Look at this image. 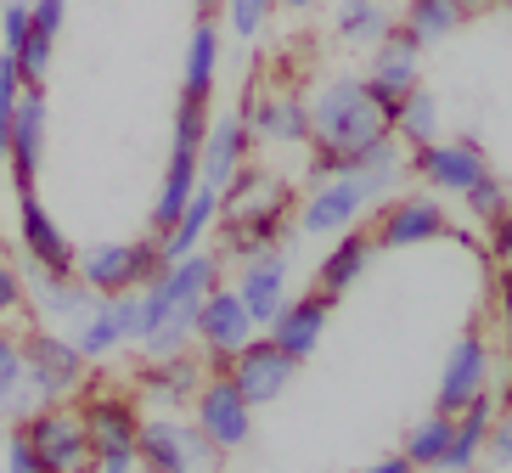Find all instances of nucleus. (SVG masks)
Masks as SVG:
<instances>
[{"mask_svg": "<svg viewBox=\"0 0 512 473\" xmlns=\"http://www.w3.org/2000/svg\"><path fill=\"white\" fill-rule=\"evenodd\" d=\"M383 136H394V119L372 96L366 74H338L310 96V164H316V175H338L349 153H361Z\"/></svg>", "mask_w": 512, "mask_h": 473, "instance_id": "nucleus-1", "label": "nucleus"}, {"mask_svg": "<svg viewBox=\"0 0 512 473\" xmlns=\"http://www.w3.org/2000/svg\"><path fill=\"white\" fill-rule=\"evenodd\" d=\"M85 372L91 361L79 355V344L68 333H51V327H29L23 333V383L40 406H57V400H74L85 389Z\"/></svg>", "mask_w": 512, "mask_h": 473, "instance_id": "nucleus-2", "label": "nucleus"}, {"mask_svg": "<svg viewBox=\"0 0 512 473\" xmlns=\"http://www.w3.org/2000/svg\"><path fill=\"white\" fill-rule=\"evenodd\" d=\"M96 293H124V288H147L152 276L164 271V254H158V231L147 237H107V243L79 248L74 265Z\"/></svg>", "mask_w": 512, "mask_h": 473, "instance_id": "nucleus-3", "label": "nucleus"}, {"mask_svg": "<svg viewBox=\"0 0 512 473\" xmlns=\"http://www.w3.org/2000/svg\"><path fill=\"white\" fill-rule=\"evenodd\" d=\"M192 423L209 434V445L220 457H237L254 445V406L242 400V389L231 383L226 367H209L203 389L192 395Z\"/></svg>", "mask_w": 512, "mask_h": 473, "instance_id": "nucleus-4", "label": "nucleus"}, {"mask_svg": "<svg viewBox=\"0 0 512 473\" xmlns=\"http://www.w3.org/2000/svg\"><path fill=\"white\" fill-rule=\"evenodd\" d=\"M141 468L197 473V468H220V451L209 445V434H203L192 417L152 412V417H141Z\"/></svg>", "mask_w": 512, "mask_h": 473, "instance_id": "nucleus-5", "label": "nucleus"}, {"mask_svg": "<svg viewBox=\"0 0 512 473\" xmlns=\"http://www.w3.org/2000/svg\"><path fill=\"white\" fill-rule=\"evenodd\" d=\"M287 209H293V192L276 181L271 169H237L231 186L220 192V226H254V231H271L282 237L287 231Z\"/></svg>", "mask_w": 512, "mask_h": 473, "instance_id": "nucleus-6", "label": "nucleus"}, {"mask_svg": "<svg viewBox=\"0 0 512 473\" xmlns=\"http://www.w3.org/2000/svg\"><path fill=\"white\" fill-rule=\"evenodd\" d=\"M366 203L377 198L366 192L361 175H316L299 203V237H338V231L361 226Z\"/></svg>", "mask_w": 512, "mask_h": 473, "instance_id": "nucleus-7", "label": "nucleus"}, {"mask_svg": "<svg viewBox=\"0 0 512 473\" xmlns=\"http://www.w3.org/2000/svg\"><path fill=\"white\" fill-rule=\"evenodd\" d=\"M226 372H231V383L242 389V400L248 406H276V400L293 389V378H299V361L276 344V338H265V333H254L248 344H242L237 355L226 361Z\"/></svg>", "mask_w": 512, "mask_h": 473, "instance_id": "nucleus-8", "label": "nucleus"}, {"mask_svg": "<svg viewBox=\"0 0 512 473\" xmlns=\"http://www.w3.org/2000/svg\"><path fill=\"white\" fill-rule=\"evenodd\" d=\"M366 85H372V96L389 107V119H394L400 102L422 85V40L417 34H406L394 23L377 46H366Z\"/></svg>", "mask_w": 512, "mask_h": 473, "instance_id": "nucleus-9", "label": "nucleus"}, {"mask_svg": "<svg viewBox=\"0 0 512 473\" xmlns=\"http://www.w3.org/2000/svg\"><path fill=\"white\" fill-rule=\"evenodd\" d=\"M254 147H310V102L293 85H259L242 102Z\"/></svg>", "mask_w": 512, "mask_h": 473, "instance_id": "nucleus-10", "label": "nucleus"}, {"mask_svg": "<svg viewBox=\"0 0 512 473\" xmlns=\"http://www.w3.org/2000/svg\"><path fill=\"white\" fill-rule=\"evenodd\" d=\"M411 175L428 192H456L462 198L479 175H490V158H484V147L473 136H434L422 147H411Z\"/></svg>", "mask_w": 512, "mask_h": 473, "instance_id": "nucleus-11", "label": "nucleus"}, {"mask_svg": "<svg viewBox=\"0 0 512 473\" xmlns=\"http://www.w3.org/2000/svg\"><path fill=\"white\" fill-rule=\"evenodd\" d=\"M254 333H259V321L248 316L242 293L226 288V282H214V288L203 293V305H197V350H203V361H209V367H226Z\"/></svg>", "mask_w": 512, "mask_h": 473, "instance_id": "nucleus-12", "label": "nucleus"}, {"mask_svg": "<svg viewBox=\"0 0 512 473\" xmlns=\"http://www.w3.org/2000/svg\"><path fill=\"white\" fill-rule=\"evenodd\" d=\"M451 231V214H445V203L434 198V192H400V198L383 203V214H377V254L383 248H422V243H439Z\"/></svg>", "mask_w": 512, "mask_h": 473, "instance_id": "nucleus-13", "label": "nucleus"}, {"mask_svg": "<svg viewBox=\"0 0 512 473\" xmlns=\"http://www.w3.org/2000/svg\"><path fill=\"white\" fill-rule=\"evenodd\" d=\"M490 378H496V350H490V338H484L479 327H467L451 350H445L434 406H439V412H462L473 395H484V389H490Z\"/></svg>", "mask_w": 512, "mask_h": 473, "instance_id": "nucleus-14", "label": "nucleus"}, {"mask_svg": "<svg viewBox=\"0 0 512 473\" xmlns=\"http://www.w3.org/2000/svg\"><path fill=\"white\" fill-rule=\"evenodd\" d=\"M23 434L46 451L51 473L91 468V434H85V417H79L68 400H57V406H34V412L23 417Z\"/></svg>", "mask_w": 512, "mask_h": 473, "instance_id": "nucleus-15", "label": "nucleus"}, {"mask_svg": "<svg viewBox=\"0 0 512 473\" xmlns=\"http://www.w3.org/2000/svg\"><path fill=\"white\" fill-rule=\"evenodd\" d=\"M203 378H209V361H197L192 350L147 355L141 372H136V395H141V406H152V412H186L192 395L203 389Z\"/></svg>", "mask_w": 512, "mask_h": 473, "instance_id": "nucleus-16", "label": "nucleus"}, {"mask_svg": "<svg viewBox=\"0 0 512 473\" xmlns=\"http://www.w3.org/2000/svg\"><path fill=\"white\" fill-rule=\"evenodd\" d=\"M254 136H248V119H242V107L237 113H209V130H203V153H197V181L214 186V192H226L231 175L237 169L254 164Z\"/></svg>", "mask_w": 512, "mask_h": 473, "instance_id": "nucleus-17", "label": "nucleus"}, {"mask_svg": "<svg viewBox=\"0 0 512 473\" xmlns=\"http://www.w3.org/2000/svg\"><path fill=\"white\" fill-rule=\"evenodd\" d=\"M17 243H23V260L40 265V271H74L79 265L74 237H68L62 220L40 203V192H23V198H17Z\"/></svg>", "mask_w": 512, "mask_h": 473, "instance_id": "nucleus-18", "label": "nucleus"}, {"mask_svg": "<svg viewBox=\"0 0 512 473\" xmlns=\"http://www.w3.org/2000/svg\"><path fill=\"white\" fill-rule=\"evenodd\" d=\"M46 85H29L23 102H17L12 119V153H6V169H12L17 198L23 192H40V169H46Z\"/></svg>", "mask_w": 512, "mask_h": 473, "instance_id": "nucleus-19", "label": "nucleus"}, {"mask_svg": "<svg viewBox=\"0 0 512 473\" xmlns=\"http://www.w3.org/2000/svg\"><path fill=\"white\" fill-rule=\"evenodd\" d=\"M327 321H332V299L310 288V293H293V299L276 310V321L265 327V338H276V344H282V350L304 367V361L321 350V333H327Z\"/></svg>", "mask_w": 512, "mask_h": 473, "instance_id": "nucleus-20", "label": "nucleus"}, {"mask_svg": "<svg viewBox=\"0 0 512 473\" xmlns=\"http://www.w3.org/2000/svg\"><path fill=\"white\" fill-rule=\"evenodd\" d=\"M79 417H85V434H91V457H102V451H141V406L130 395L102 389V395H91L79 406Z\"/></svg>", "mask_w": 512, "mask_h": 473, "instance_id": "nucleus-21", "label": "nucleus"}, {"mask_svg": "<svg viewBox=\"0 0 512 473\" xmlns=\"http://www.w3.org/2000/svg\"><path fill=\"white\" fill-rule=\"evenodd\" d=\"M231 288L242 293L248 316H254V321H259V333H265V327L276 321V310L293 299V293H287V248L276 243V248H265L259 260L237 265V282H231Z\"/></svg>", "mask_w": 512, "mask_h": 473, "instance_id": "nucleus-22", "label": "nucleus"}, {"mask_svg": "<svg viewBox=\"0 0 512 473\" xmlns=\"http://www.w3.org/2000/svg\"><path fill=\"white\" fill-rule=\"evenodd\" d=\"M372 260H377V237L372 231H338V243L321 254V265H316V293H327V299H344L355 282H366V271H372Z\"/></svg>", "mask_w": 512, "mask_h": 473, "instance_id": "nucleus-23", "label": "nucleus"}, {"mask_svg": "<svg viewBox=\"0 0 512 473\" xmlns=\"http://www.w3.org/2000/svg\"><path fill=\"white\" fill-rule=\"evenodd\" d=\"M29 288H34V310L51 327H74L96 305V288L79 271H40V265H29Z\"/></svg>", "mask_w": 512, "mask_h": 473, "instance_id": "nucleus-24", "label": "nucleus"}, {"mask_svg": "<svg viewBox=\"0 0 512 473\" xmlns=\"http://www.w3.org/2000/svg\"><path fill=\"white\" fill-rule=\"evenodd\" d=\"M220 51H226L220 17H197V23H192V34H186L181 96H192V102H209V96H214V85H220Z\"/></svg>", "mask_w": 512, "mask_h": 473, "instance_id": "nucleus-25", "label": "nucleus"}, {"mask_svg": "<svg viewBox=\"0 0 512 473\" xmlns=\"http://www.w3.org/2000/svg\"><path fill=\"white\" fill-rule=\"evenodd\" d=\"M496 406H501V400L490 395V389L467 400L462 412H456L451 445H445V462H439V468H451V473L479 468V462H484V445H490V423H496Z\"/></svg>", "mask_w": 512, "mask_h": 473, "instance_id": "nucleus-26", "label": "nucleus"}, {"mask_svg": "<svg viewBox=\"0 0 512 473\" xmlns=\"http://www.w3.org/2000/svg\"><path fill=\"white\" fill-rule=\"evenodd\" d=\"M214 226H220V192L197 181V192L186 198L181 220L158 231V254H164V265H169V260H186L192 248H203V237H209Z\"/></svg>", "mask_w": 512, "mask_h": 473, "instance_id": "nucleus-27", "label": "nucleus"}, {"mask_svg": "<svg viewBox=\"0 0 512 473\" xmlns=\"http://www.w3.org/2000/svg\"><path fill=\"white\" fill-rule=\"evenodd\" d=\"M332 29H338L344 46H377V40L394 29V12L383 6V0H338Z\"/></svg>", "mask_w": 512, "mask_h": 473, "instance_id": "nucleus-28", "label": "nucleus"}, {"mask_svg": "<svg viewBox=\"0 0 512 473\" xmlns=\"http://www.w3.org/2000/svg\"><path fill=\"white\" fill-rule=\"evenodd\" d=\"M68 338L79 344V355H85V361H107V355L124 350V333H119V321H113V310H107L102 293H96V305L74 321V333H68Z\"/></svg>", "mask_w": 512, "mask_h": 473, "instance_id": "nucleus-29", "label": "nucleus"}, {"mask_svg": "<svg viewBox=\"0 0 512 473\" xmlns=\"http://www.w3.org/2000/svg\"><path fill=\"white\" fill-rule=\"evenodd\" d=\"M451 428H456V412H439V406L422 423H411L406 445H400L411 457V468H439L445 462V445H451Z\"/></svg>", "mask_w": 512, "mask_h": 473, "instance_id": "nucleus-30", "label": "nucleus"}, {"mask_svg": "<svg viewBox=\"0 0 512 473\" xmlns=\"http://www.w3.org/2000/svg\"><path fill=\"white\" fill-rule=\"evenodd\" d=\"M394 23H400L406 34H417L422 46H439V40H445V34L462 23V12H456L451 0H406Z\"/></svg>", "mask_w": 512, "mask_h": 473, "instance_id": "nucleus-31", "label": "nucleus"}, {"mask_svg": "<svg viewBox=\"0 0 512 473\" xmlns=\"http://www.w3.org/2000/svg\"><path fill=\"white\" fill-rule=\"evenodd\" d=\"M394 136H400V147H422V141H434L439 136V96L417 85V91L400 102V113H394Z\"/></svg>", "mask_w": 512, "mask_h": 473, "instance_id": "nucleus-32", "label": "nucleus"}, {"mask_svg": "<svg viewBox=\"0 0 512 473\" xmlns=\"http://www.w3.org/2000/svg\"><path fill=\"white\" fill-rule=\"evenodd\" d=\"M276 0H220V17H226L231 40H259V34L276 23Z\"/></svg>", "mask_w": 512, "mask_h": 473, "instance_id": "nucleus-33", "label": "nucleus"}, {"mask_svg": "<svg viewBox=\"0 0 512 473\" xmlns=\"http://www.w3.org/2000/svg\"><path fill=\"white\" fill-rule=\"evenodd\" d=\"M462 203H467V214L479 220V226H490L501 209H512V198H507V186H501V175L490 169V175H479V181L462 192Z\"/></svg>", "mask_w": 512, "mask_h": 473, "instance_id": "nucleus-34", "label": "nucleus"}, {"mask_svg": "<svg viewBox=\"0 0 512 473\" xmlns=\"http://www.w3.org/2000/svg\"><path fill=\"white\" fill-rule=\"evenodd\" d=\"M51 51H57V34H46V29H29V40L17 46V68H23L29 85H46L51 79Z\"/></svg>", "mask_w": 512, "mask_h": 473, "instance_id": "nucleus-35", "label": "nucleus"}, {"mask_svg": "<svg viewBox=\"0 0 512 473\" xmlns=\"http://www.w3.org/2000/svg\"><path fill=\"white\" fill-rule=\"evenodd\" d=\"M0 457H6V473H51L46 468V451H40L23 428H12V434H6V451H0Z\"/></svg>", "mask_w": 512, "mask_h": 473, "instance_id": "nucleus-36", "label": "nucleus"}, {"mask_svg": "<svg viewBox=\"0 0 512 473\" xmlns=\"http://www.w3.org/2000/svg\"><path fill=\"white\" fill-rule=\"evenodd\" d=\"M23 310H29V282L17 276V265L0 260V327L6 321H23Z\"/></svg>", "mask_w": 512, "mask_h": 473, "instance_id": "nucleus-37", "label": "nucleus"}, {"mask_svg": "<svg viewBox=\"0 0 512 473\" xmlns=\"http://www.w3.org/2000/svg\"><path fill=\"white\" fill-rule=\"evenodd\" d=\"M113 321H119L124 344H141V288H124V293H102Z\"/></svg>", "mask_w": 512, "mask_h": 473, "instance_id": "nucleus-38", "label": "nucleus"}, {"mask_svg": "<svg viewBox=\"0 0 512 473\" xmlns=\"http://www.w3.org/2000/svg\"><path fill=\"white\" fill-rule=\"evenodd\" d=\"M23 389V338L12 327H0V400Z\"/></svg>", "mask_w": 512, "mask_h": 473, "instance_id": "nucleus-39", "label": "nucleus"}, {"mask_svg": "<svg viewBox=\"0 0 512 473\" xmlns=\"http://www.w3.org/2000/svg\"><path fill=\"white\" fill-rule=\"evenodd\" d=\"M29 29H34L29 0H6V6H0V46H6V51H17L23 40H29Z\"/></svg>", "mask_w": 512, "mask_h": 473, "instance_id": "nucleus-40", "label": "nucleus"}, {"mask_svg": "<svg viewBox=\"0 0 512 473\" xmlns=\"http://www.w3.org/2000/svg\"><path fill=\"white\" fill-rule=\"evenodd\" d=\"M484 457L496 462V468H512V400L496 406V423H490V445H484Z\"/></svg>", "mask_w": 512, "mask_h": 473, "instance_id": "nucleus-41", "label": "nucleus"}, {"mask_svg": "<svg viewBox=\"0 0 512 473\" xmlns=\"http://www.w3.org/2000/svg\"><path fill=\"white\" fill-rule=\"evenodd\" d=\"M484 231H490V260H496V271H512V209H501Z\"/></svg>", "mask_w": 512, "mask_h": 473, "instance_id": "nucleus-42", "label": "nucleus"}, {"mask_svg": "<svg viewBox=\"0 0 512 473\" xmlns=\"http://www.w3.org/2000/svg\"><path fill=\"white\" fill-rule=\"evenodd\" d=\"M29 17H34V29L62 34V23H68V0H29Z\"/></svg>", "mask_w": 512, "mask_h": 473, "instance_id": "nucleus-43", "label": "nucleus"}, {"mask_svg": "<svg viewBox=\"0 0 512 473\" xmlns=\"http://www.w3.org/2000/svg\"><path fill=\"white\" fill-rule=\"evenodd\" d=\"M496 316H501V350H507V367H512V271H501Z\"/></svg>", "mask_w": 512, "mask_h": 473, "instance_id": "nucleus-44", "label": "nucleus"}, {"mask_svg": "<svg viewBox=\"0 0 512 473\" xmlns=\"http://www.w3.org/2000/svg\"><path fill=\"white\" fill-rule=\"evenodd\" d=\"M91 468H102V473H136L141 468V451H102V457H91Z\"/></svg>", "mask_w": 512, "mask_h": 473, "instance_id": "nucleus-45", "label": "nucleus"}, {"mask_svg": "<svg viewBox=\"0 0 512 473\" xmlns=\"http://www.w3.org/2000/svg\"><path fill=\"white\" fill-rule=\"evenodd\" d=\"M372 468L377 473H411V457H406V451H389V457H377Z\"/></svg>", "mask_w": 512, "mask_h": 473, "instance_id": "nucleus-46", "label": "nucleus"}, {"mask_svg": "<svg viewBox=\"0 0 512 473\" xmlns=\"http://www.w3.org/2000/svg\"><path fill=\"white\" fill-rule=\"evenodd\" d=\"M462 17H479V12H490V6H501V0H451Z\"/></svg>", "mask_w": 512, "mask_h": 473, "instance_id": "nucleus-47", "label": "nucleus"}, {"mask_svg": "<svg viewBox=\"0 0 512 473\" xmlns=\"http://www.w3.org/2000/svg\"><path fill=\"white\" fill-rule=\"evenodd\" d=\"M276 6H282V12H316L321 0H276Z\"/></svg>", "mask_w": 512, "mask_h": 473, "instance_id": "nucleus-48", "label": "nucleus"}, {"mask_svg": "<svg viewBox=\"0 0 512 473\" xmlns=\"http://www.w3.org/2000/svg\"><path fill=\"white\" fill-rule=\"evenodd\" d=\"M197 6V17H220V0H192Z\"/></svg>", "mask_w": 512, "mask_h": 473, "instance_id": "nucleus-49", "label": "nucleus"}, {"mask_svg": "<svg viewBox=\"0 0 512 473\" xmlns=\"http://www.w3.org/2000/svg\"><path fill=\"white\" fill-rule=\"evenodd\" d=\"M0 451H6V423H0Z\"/></svg>", "mask_w": 512, "mask_h": 473, "instance_id": "nucleus-50", "label": "nucleus"}, {"mask_svg": "<svg viewBox=\"0 0 512 473\" xmlns=\"http://www.w3.org/2000/svg\"><path fill=\"white\" fill-rule=\"evenodd\" d=\"M501 6H507V12H512V0H501Z\"/></svg>", "mask_w": 512, "mask_h": 473, "instance_id": "nucleus-51", "label": "nucleus"}]
</instances>
